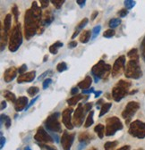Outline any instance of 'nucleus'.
I'll list each match as a JSON object with an SVG mask.
<instances>
[{"mask_svg": "<svg viewBox=\"0 0 145 150\" xmlns=\"http://www.w3.org/2000/svg\"><path fill=\"white\" fill-rule=\"evenodd\" d=\"M42 11L37 2H32L31 7L24 14V37L27 40L38 33L42 20Z\"/></svg>", "mask_w": 145, "mask_h": 150, "instance_id": "nucleus-1", "label": "nucleus"}, {"mask_svg": "<svg viewBox=\"0 0 145 150\" xmlns=\"http://www.w3.org/2000/svg\"><path fill=\"white\" fill-rule=\"evenodd\" d=\"M23 44V32L20 23H16L11 30L8 41V49L10 52H16Z\"/></svg>", "mask_w": 145, "mask_h": 150, "instance_id": "nucleus-2", "label": "nucleus"}, {"mask_svg": "<svg viewBox=\"0 0 145 150\" xmlns=\"http://www.w3.org/2000/svg\"><path fill=\"white\" fill-rule=\"evenodd\" d=\"M112 67L110 64H106L103 60L99 61L92 68V74L94 78L96 83L100 81V80H107V77L111 74Z\"/></svg>", "mask_w": 145, "mask_h": 150, "instance_id": "nucleus-3", "label": "nucleus"}, {"mask_svg": "<svg viewBox=\"0 0 145 150\" xmlns=\"http://www.w3.org/2000/svg\"><path fill=\"white\" fill-rule=\"evenodd\" d=\"M131 85L132 84L130 81L120 80L112 88L111 95L113 99L116 102H120L126 95L129 94V89Z\"/></svg>", "mask_w": 145, "mask_h": 150, "instance_id": "nucleus-4", "label": "nucleus"}, {"mask_svg": "<svg viewBox=\"0 0 145 150\" xmlns=\"http://www.w3.org/2000/svg\"><path fill=\"white\" fill-rule=\"evenodd\" d=\"M124 76L128 79H134V80H138L141 78L142 71L141 69L139 60H131V59L128 60V62L125 64Z\"/></svg>", "mask_w": 145, "mask_h": 150, "instance_id": "nucleus-5", "label": "nucleus"}, {"mask_svg": "<svg viewBox=\"0 0 145 150\" xmlns=\"http://www.w3.org/2000/svg\"><path fill=\"white\" fill-rule=\"evenodd\" d=\"M123 123L120 119L117 116H112L106 120V127H105V135L110 137L116 134L117 131L121 130L123 129Z\"/></svg>", "mask_w": 145, "mask_h": 150, "instance_id": "nucleus-6", "label": "nucleus"}, {"mask_svg": "<svg viewBox=\"0 0 145 150\" xmlns=\"http://www.w3.org/2000/svg\"><path fill=\"white\" fill-rule=\"evenodd\" d=\"M128 133L136 139H142L145 138V122L140 120L132 122L129 125Z\"/></svg>", "mask_w": 145, "mask_h": 150, "instance_id": "nucleus-7", "label": "nucleus"}, {"mask_svg": "<svg viewBox=\"0 0 145 150\" xmlns=\"http://www.w3.org/2000/svg\"><path fill=\"white\" fill-rule=\"evenodd\" d=\"M59 112H54V114L48 116V118L44 122L45 127L52 132H61L62 127L61 123L59 122Z\"/></svg>", "mask_w": 145, "mask_h": 150, "instance_id": "nucleus-8", "label": "nucleus"}, {"mask_svg": "<svg viewBox=\"0 0 145 150\" xmlns=\"http://www.w3.org/2000/svg\"><path fill=\"white\" fill-rule=\"evenodd\" d=\"M140 108V104L136 101H130L125 105L124 111L122 112V117L125 120V123L129 124L133 116Z\"/></svg>", "mask_w": 145, "mask_h": 150, "instance_id": "nucleus-9", "label": "nucleus"}, {"mask_svg": "<svg viewBox=\"0 0 145 150\" xmlns=\"http://www.w3.org/2000/svg\"><path fill=\"white\" fill-rule=\"evenodd\" d=\"M125 64H126V61H125L124 55H120L119 57L117 58V60L115 61V63L112 66V70H111L112 78H117L123 72H124Z\"/></svg>", "mask_w": 145, "mask_h": 150, "instance_id": "nucleus-10", "label": "nucleus"}, {"mask_svg": "<svg viewBox=\"0 0 145 150\" xmlns=\"http://www.w3.org/2000/svg\"><path fill=\"white\" fill-rule=\"evenodd\" d=\"M85 114L86 112L84 110V106L82 104H78L77 108L74 112V117H72V124H74V126L81 127L82 125Z\"/></svg>", "mask_w": 145, "mask_h": 150, "instance_id": "nucleus-11", "label": "nucleus"}, {"mask_svg": "<svg viewBox=\"0 0 145 150\" xmlns=\"http://www.w3.org/2000/svg\"><path fill=\"white\" fill-rule=\"evenodd\" d=\"M34 139L39 142V143H41V144H48V143H52L54 140H53V138L47 132L46 129L41 126L38 128L37 129V132H36L35 136H34Z\"/></svg>", "mask_w": 145, "mask_h": 150, "instance_id": "nucleus-12", "label": "nucleus"}, {"mask_svg": "<svg viewBox=\"0 0 145 150\" xmlns=\"http://www.w3.org/2000/svg\"><path fill=\"white\" fill-rule=\"evenodd\" d=\"M74 112V109L72 107L65 108L63 112H62V122L65 128L67 129H74V124H72V114Z\"/></svg>", "mask_w": 145, "mask_h": 150, "instance_id": "nucleus-13", "label": "nucleus"}, {"mask_svg": "<svg viewBox=\"0 0 145 150\" xmlns=\"http://www.w3.org/2000/svg\"><path fill=\"white\" fill-rule=\"evenodd\" d=\"M54 21V15L52 13L51 10H46L42 15V20H41V28L38 31L39 34H41L46 26H48L52 22Z\"/></svg>", "mask_w": 145, "mask_h": 150, "instance_id": "nucleus-14", "label": "nucleus"}, {"mask_svg": "<svg viewBox=\"0 0 145 150\" xmlns=\"http://www.w3.org/2000/svg\"><path fill=\"white\" fill-rule=\"evenodd\" d=\"M75 139V134H69L67 131H64L63 135L61 137V145L64 148V150H71V146L72 145V142H74Z\"/></svg>", "mask_w": 145, "mask_h": 150, "instance_id": "nucleus-15", "label": "nucleus"}, {"mask_svg": "<svg viewBox=\"0 0 145 150\" xmlns=\"http://www.w3.org/2000/svg\"><path fill=\"white\" fill-rule=\"evenodd\" d=\"M36 77V71H31L28 72H25L22 75H19L17 78L18 83H28L34 81Z\"/></svg>", "mask_w": 145, "mask_h": 150, "instance_id": "nucleus-16", "label": "nucleus"}, {"mask_svg": "<svg viewBox=\"0 0 145 150\" xmlns=\"http://www.w3.org/2000/svg\"><path fill=\"white\" fill-rule=\"evenodd\" d=\"M17 73H18V69L16 67L13 66V67L7 68L4 72V81L6 83H9V82L13 81L16 78Z\"/></svg>", "mask_w": 145, "mask_h": 150, "instance_id": "nucleus-17", "label": "nucleus"}, {"mask_svg": "<svg viewBox=\"0 0 145 150\" xmlns=\"http://www.w3.org/2000/svg\"><path fill=\"white\" fill-rule=\"evenodd\" d=\"M28 106V98L24 96L19 97L14 103V110L16 112H21L23 109H26Z\"/></svg>", "mask_w": 145, "mask_h": 150, "instance_id": "nucleus-18", "label": "nucleus"}, {"mask_svg": "<svg viewBox=\"0 0 145 150\" xmlns=\"http://www.w3.org/2000/svg\"><path fill=\"white\" fill-rule=\"evenodd\" d=\"M92 78L90 76H86L82 81H80L77 85V87L82 90H86V89H89L92 86Z\"/></svg>", "mask_w": 145, "mask_h": 150, "instance_id": "nucleus-19", "label": "nucleus"}, {"mask_svg": "<svg viewBox=\"0 0 145 150\" xmlns=\"http://www.w3.org/2000/svg\"><path fill=\"white\" fill-rule=\"evenodd\" d=\"M11 23H12V15L10 13L6 14L5 19H4V23L3 26L1 27L3 29V30L7 33L8 35H10L11 32Z\"/></svg>", "mask_w": 145, "mask_h": 150, "instance_id": "nucleus-20", "label": "nucleus"}, {"mask_svg": "<svg viewBox=\"0 0 145 150\" xmlns=\"http://www.w3.org/2000/svg\"><path fill=\"white\" fill-rule=\"evenodd\" d=\"M92 139H93V136L90 135L88 131H82V132H81L78 136L79 142L82 144H85V145L92 140Z\"/></svg>", "mask_w": 145, "mask_h": 150, "instance_id": "nucleus-21", "label": "nucleus"}, {"mask_svg": "<svg viewBox=\"0 0 145 150\" xmlns=\"http://www.w3.org/2000/svg\"><path fill=\"white\" fill-rule=\"evenodd\" d=\"M92 37V31H90V30H83V31L81 32L80 37H79L80 42H81V43H83V44L88 43Z\"/></svg>", "mask_w": 145, "mask_h": 150, "instance_id": "nucleus-22", "label": "nucleus"}, {"mask_svg": "<svg viewBox=\"0 0 145 150\" xmlns=\"http://www.w3.org/2000/svg\"><path fill=\"white\" fill-rule=\"evenodd\" d=\"M82 98H83L82 94H77V95H75V96H74V97H72L71 98H68V99L66 100V102H67V104H68L69 105L74 106V105H76L79 103V101L82 100Z\"/></svg>", "mask_w": 145, "mask_h": 150, "instance_id": "nucleus-23", "label": "nucleus"}, {"mask_svg": "<svg viewBox=\"0 0 145 150\" xmlns=\"http://www.w3.org/2000/svg\"><path fill=\"white\" fill-rule=\"evenodd\" d=\"M64 46V44L61 41H56L49 47V52L53 54H57L58 53V49L61 48Z\"/></svg>", "mask_w": 145, "mask_h": 150, "instance_id": "nucleus-24", "label": "nucleus"}, {"mask_svg": "<svg viewBox=\"0 0 145 150\" xmlns=\"http://www.w3.org/2000/svg\"><path fill=\"white\" fill-rule=\"evenodd\" d=\"M94 131L98 134V137L101 139H103V137L105 135V126L103 124L100 123V124L95 126Z\"/></svg>", "mask_w": 145, "mask_h": 150, "instance_id": "nucleus-25", "label": "nucleus"}, {"mask_svg": "<svg viewBox=\"0 0 145 150\" xmlns=\"http://www.w3.org/2000/svg\"><path fill=\"white\" fill-rule=\"evenodd\" d=\"M4 96H5V98H6L7 101L13 103L14 105V103H15L16 100H17V98H16V97H15L14 94L13 92L9 91V90H6V91L4 92Z\"/></svg>", "mask_w": 145, "mask_h": 150, "instance_id": "nucleus-26", "label": "nucleus"}, {"mask_svg": "<svg viewBox=\"0 0 145 150\" xmlns=\"http://www.w3.org/2000/svg\"><path fill=\"white\" fill-rule=\"evenodd\" d=\"M112 107V104L111 103H104L103 105H102V106H101V108H100V115H99V117H102V116H104L107 112L109 111V109Z\"/></svg>", "mask_w": 145, "mask_h": 150, "instance_id": "nucleus-27", "label": "nucleus"}, {"mask_svg": "<svg viewBox=\"0 0 145 150\" xmlns=\"http://www.w3.org/2000/svg\"><path fill=\"white\" fill-rule=\"evenodd\" d=\"M93 115H94V112L93 111H90L89 112V115L86 118V121H85V123H84V127L85 128H89L90 126H92L94 122V120H93Z\"/></svg>", "mask_w": 145, "mask_h": 150, "instance_id": "nucleus-28", "label": "nucleus"}, {"mask_svg": "<svg viewBox=\"0 0 145 150\" xmlns=\"http://www.w3.org/2000/svg\"><path fill=\"white\" fill-rule=\"evenodd\" d=\"M127 57L131 60H139V54L137 48H133L127 53Z\"/></svg>", "mask_w": 145, "mask_h": 150, "instance_id": "nucleus-29", "label": "nucleus"}, {"mask_svg": "<svg viewBox=\"0 0 145 150\" xmlns=\"http://www.w3.org/2000/svg\"><path fill=\"white\" fill-rule=\"evenodd\" d=\"M88 23H89V19L88 18H83L82 20L78 23V25L76 26V28H75V31H77V32H81L82 31V30L88 24Z\"/></svg>", "mask_w": 145, "mask_h": 150, "instance_id": "nucleus-30", "label": "nucleus"}, {"mask_svg": "<svg viewBox=\"0 0 145 150\" xmlns=\"http://www.w3.org/2000/svg\"><path fill=\"white\" fill-rule=\"evenodd\" d=\"M118 142L117 141H107L104 145L105 150H115V148L117 146Z\"/></svg>", "mask_w": 145, "mask_h": 150, "instance_id": "nucleus-31", "label": "nucleus"}, {"mask_svg": "<svg viewBox=\"0 0 145 150\" xmlns=\"http://www.w3.org/2000/svg\"><path fill=\"white\" fill-rule=\"evenodd\" d=\"M120 23H121V20H120L119 18H113V19H111V20L109 21V23H108V26L110 27V29L114 30Z\"/></svg>", "mask_w": 145, "mask_h": 150, "instance_id": "nucleus-32", "label": "nucleus"}, {"mask_svg": "<svg viewBox=\"0 0 145 150\" xmlns=\"http://www.w3.org/2000/svg\"><path fill=\"white\" fill-rule=\"evenodd\" d=\"M40 92V88L38 87H30L28 89H27V93L28 95L31 96V97H35L37 94Z\"/></svg>", "mask_w": 145, "mask_h": 150, "instance_id": "nucleus-33", "label": "nucleus"}, {"mask_svg": "<svg viewBox=\"0 0 145 150\" xmlns=\"http://www.w3.org/2000/svg\"><path fill=\"white\" fill-rule=\"evenodd\" d=\"M115 34H116L115 30H113V29H108V30H107L104 31L103 37L104 38H107V39H110V38H112V37L115 36Z\"/></svg>", "mask_w": 145, "mask_h": 150, "instance_id": "nucleus-34", "label": "nucleus"}, {"mask_svg": "<svg viewBox=\"0 0 145 150\" xmlns=\"http://www.w3.org/2000/svg\"><path fill=\"white\" fill-rule=\"evenodd\" d=\"M67 69H68L67 64H66V63H65V62H61V63H59V64L57 65V71H58V72H63V71H66Z\"/></svg>", "mask_w": 145, "mask_h": 150, "instance_id": "nucleus-35", "label": "nucleus"}, {"mask_svg": "<svg viewBox=\"0 0 145 150\" xmlns=\"http://www.w3.org/2000/svg\"><path fill=\"white\" fill-rule=\"evenodd\" d=\"M65 2V0H52L51 1L53 6H55V8H57V9H60Z\"/></svg>", "mask_w": 145, "mask_h": 150, "instance_id": "nucleus-36", "label": "nucleus"}, {"mask_svg": "<svg viewBox=\"0 0 145 150\" xmlns=\"http://www.w3.org/2000/svg\"><path fill=\"white\" fill-rule=\"evenodd\" d=\"M1 121H5V125L8 129L11 126V118L6 115H1Z\"/></svg>", "mask_w": 145, "mask_h": 150, "instance_id": "nucleus-37", "label": "nucleus"}, {"mask_svg": "<svg viewBox=\"0 0 145 150\" xmlns=\"http://www.w3.org/2000/svg\"><path fill=\"white\" fill-rule=\"evenodd\" d=\"M11 11H12V13L14 14V17L15 23H18L17 22H18V15H19V10H18L17 6H16V5H14V6L12 7Z\"/></svg>", "mask_w": 145, "mask_h": 150, "instance_id": "nucleus-38", "label": "nucleus"}, {"mask_svg": "<svg viewBox=\"0 0 145 150\" xmlns=\"http://www.w3.org/2000/svg\"><path fill=\"white\" fill-rule=\"evenodd\" d=\"M135 1H133V0H125L124 1V6H125V8L129 10V9H132L134 6H135Z\"/></svg>", "mask_w": 145, "mask_h": 150, "instance_id": "nucleus-39", "label": "nucleus"}, {"mask_svg": "<svg viewBox=\"0 0 145 150\" xmlns=\"http://www.w3.org/2000/svg\"><path fill=\"white\" fill-rule=\"evenodd\" d=\"M141 57L145 62V36L142 39V41L141 43Z\"/></svg>", "mask_w": 145, "mask_h": 150, "instance_id": "nucleus-40", "label": "nucleus"}, {"mask_svg": "<svg viewBox=\"0 0 145 150\" xmlns=\"http://www.w3.org/2000/svg\"><path fill=\"white\" fill-rule=\"evenodd\" d=\"M100 30H101V26H100V25L95 26V27L93 28V30H92V40H94L95 38L100 34Z\"/></svg>", "mask_w": 145, "mask_h": 150, "instance_id": "nucleus-41", "label": "nucleus"}, {"mask_svg": "<svg viewBox=\"0 0 145 150\" xmlns=\"http://www.w3.org/2000/svg\"><path fill=\"white\" fill-rule=\"evenodd\" d=\"M39 146L42 150H58L55 146H49V145H47V144L39 143Z\"/></svg>", "mask_w": 145, "mask_h": 150, "instance_id": "nucleus-42", "label": "nucleus"}, {"mask_svg": "<svg viewBox=\"0 0 145 150\" xmlns=\"http://www.w3.org/2000/svg\"><path fill=\"white\" fill-rule=\"evenodd\" d=\"M52 83V79H50V78H47V79H45L44 80V81H43V83H42V87H43V88L44 89H46V88H48L49 86H50V84Z\"/></svg>", "mask_w": 145, "mask_h": 150, "instance_id": "nucleus-43", "label": "nucleus"}, {"mask_svg": "<svg viewBox=\"0 0 145 150\" xmlns=\"http://www.w3.org/2000/svg\"><path fill=\"white\" fill-rule=\"evenodd\" d=\"M117 14L119 15L120 18H124V16H126V15L128 14V10L126 9V8H123V9H121L120 11H118Z\"/></svg>", "mask_w": 145, "mask_h": 150, "instance_id": "nucleus-44", "label": "nucleus"}, {"mask_svg": "<svg viewBox=\"0 0 145 150\" xmlns=\"http://www.w3.org/2000/svg\"><path fill=\"white\" fill-rule=\"evenodd\" d=\"M26 71H27V65L26 64H22L19 68H18V73H19V75L25 73Z\"/></svg>", "mask_w": 145, "mask_h": 150, "instance_id": "nucleus-45", "label": "nucleus"}, {"mask_svg": "<svg viewBox=\"0 0 145 150\" xmlns=\"http://www.w3.org/2000/svg\"><path fill=\"white\" fill-rule=\"evenodd\" d=\"M40 3H41V7L42 9L47 8L48 6V5H49V1H48V0H41Z\"/></svg>", "mask_w": 145, "mask_h": 150, "instance_id": "nucleus-46", "label": "nucleus"}, {"mask_svg": "<svg viewBox=\"0 0 145 150\" xmlns=\"http://www.w3.org/2000/svg\"><path fill=\"white\" fill-rule=\"evenodd\" d=\"M92 103H87L84 105V110L86 112H89L92 111Z\"/></svg>", "mask_w": 145, "mask_h": 150, "instance_id": "nucleus-47", "label": "nucleus"}, {"mask_svg": "<svg viewBox=\"0 0 145 150\" xmlns=\"http://www.w3.org/2000/svg\"><path fill=\"white\" fill-rule=\"evenodd\" d=\"M77 47V42L75 41V40H72L71 42H69L68 43V47L69 48H75V47Z\"/></svg>", "mask_w": 145, "mask_h": 150, "instance_id": "nucleus-48", "label": "nucleus"}, {"mask_svg": "<svg viewBox=\"0 0 145 150\" xmlns=\"http://www.w3.org/2000/svg\"><path fill=\"white\" fill-rule=\"evenodd\" d=\"M78 91H79V89H78V87H74V88H72V90H71V94H72V95L75 96V95H77Z\"/></svg>", "mask_w": 145, "mask_h": 150, "instance_id": "nucleus-49", "label": "nucleus"}, {"mask_svg": "<svg viewBox=\"0 0 145 150\" xmlns=\"http://www.w3.org/2000/svg\"><path fill=\"white\" fill-rule=\"evenodd\" d=\"M38 98H39V97H35V98H33V99H32V100L30 102V104H29V105H28V106L26 107V110H27V109H29V108H30V107H31V105H33V104L36 102V100H37Z\"/></svg>", "mask_w": 145, "mask_h": 150, "instance_id": "nucleus-50", "label": "nucleus"}, {"mask_svg": "<svg viewBox=\"0 0 145 150\" xmlns=\"http://www.w3.org/2000/svg\"><path fill=\"white\" fill-rule=\"evenodd\" d=\"M93 92H95L93 88H90L86 89V90H82V94H90V93H93Z\"/></svg>", "mask_w": 145, "mask_h": 150, "instance_id": "nucleus-51", "label": "nucleus"}, {"mask_svg": "<svg viewBox=\"0 0 145 150\" xmlns=\"http://www.w3.org/2000/svg\"><path fill=\"white\" fill-rule=\"evenodd\" d=\"M76 3L81 6V7H83L84 6H85V3H86V1L85 0H77L76 1Z\"/></svg>", "mask_w": 145, "mask_h": 150, "instance_id": "nucleus-52", "label": "nucleus"}, {"mask_svg": "<svg viewBox=\"0 0 145 150\" xmlns=\"http://www.w3.org/2000/svg\"><path fill=\"white\" fill-rule=\"evenodd\" d=\"M98 14H99V12H98V11H94V12L92 13V16H90V19H92V21L95 20V18L98 16Z\"/></svg>", "mask_w": 145, "mask_h": 150, "instance_id": "nucleus-53", "label": "nucleus"}, {"mask_svg": "<svg viewBox=\"0 0 145 150\" xmlns=\"http://www.w3.org/2000/svg\"><path fill=\"white\" fill-rule=\"evenodd\" d=\"M131 149V146H129V145H125V146H121L119 149H117V150H130Z\"/></svg>", "mask_w": 145, "mask_h": 150, "instance_id": "nucleus-54", "label": "nucleus"}, {"mask_svg": "<svg viewBox=\"0 0 145 150\" xmlns=\"http://www.w3.org/2000/svg\"><path fill=\"white\" fill-rule=\"evenodd\" d=\"M6 107V101H2L1 102V110H4Z\"/></svg>", "mask_w": 145, "mask_h": 150, "instance_id": "nucleus-55", "label": "nucleus"}, {"mask_svg": "<svg viewBox=\"0 0 145 150\" xmlns=\"http://www.w3.org/2000/svg\"><path fill=\"white\" fill-rule=\"evenodd\" d=\"M5 143H6V139L3 136H1V148H3Z\"/></svg>", "mask_w": 145, "mask_h": 150, "instance_id": "nucleus-56", "label": "nucleus"}, {"mask_svg": "<svg viewBox=\"0 0 145 150\" xmlns=\"http://www.w3.org/2000/svg\"><path fill=\"white\" fill-rule=\"evenodd\" d=\"M101 91H96V92H94V94H95V98H98V97H100V95H101Z\"/></svg>", "mask_w": 145, "mask_h": 150, "instance_id": "nucleus-57", "label": "nucleus"}, {"mask_svg": "<svg viewBox=\"0 0 145 150\" xmlns=\"http://www.w3.org/2000/svg\"><path fill=\"white\" fill-rule=\"evenodd\" d=\"M89 150H98V148L97 147H90Z\"/></svg>", "mask_w": 145, "mask_h": 150, "instance_id": "nucleus-58", "label": "nucleus"}, {"mask_svg": "<svg viewBox=\"0 0 145 150\" xmlns=\"http://www.w3.org/2000/svg\"><path fill=\"white\" fill-rule=\"evenodd\" d=\"M47 58H48V55H45V56H44V59H43V62H46Z\"/></svg>", "mask_w": 145, "mask_h": 150, "instance_id": "nucleus-59", "label": "nucleus"}, {"mask_svg": "<svg viewBox=\"0 0 145 150\" xmlns=\"http://www.w3.org/2000/svg\"><path fill=\"white\" fill-rule=\"evenodd\" d=\"M23 150H31V148H30L29 146H26V147H25V148H24Z\"/></svg>", "mask_w": 145, "mask_h": 150, "instance_id": "nucleus-60", "label": "nucleus"}, {"mask_svg": "<svg viewBox=\"0 0 145 150\" xmlns=\"http://www.w3.org/2000/svg\"><path fill=\"white\" fill-rule=\"evenodd\" d=\"M136 150H142L141 148H139V149H136Z\"/></svg>", "mask_w": 145, "mask_h": 150, "instance_id": "nucleus-61", "label": "nucleus"}]
</instances>
